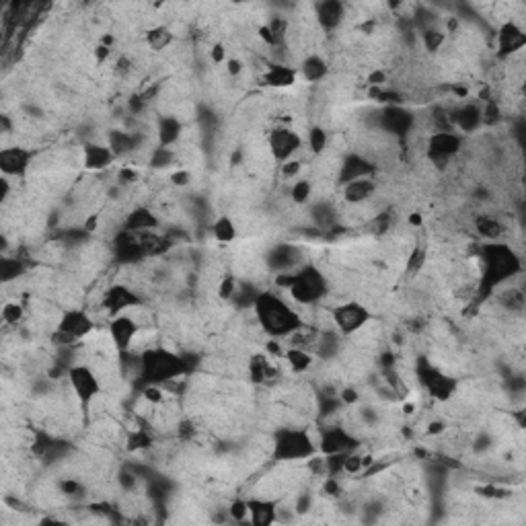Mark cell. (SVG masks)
I'll return each instance as SVG.
<instances>
[{
	"label": "cell",
	"mask_w": 526,
	"mask_h": 526,
	"mask_svg": "<svg viewBox=\"0 0 526 526\" xmlns=\"http://www.w3.org/2000/svg\"><path fill=\"white\" fill-rule=\"evenodd\" d=\"M234 294H236V284H234L233 278H231V275L222 278V282H220V286H218V296H220L222 300H229V298H233Z\"/></svg>",
	"instance_id": "b9f144b4"
},
{
	"label": "cell",
	"mask_w": 526,
	"mask_h": 526,
	"mask_svg": "<svg viewBox=\"0 0 526 526\" xmlns=\"http://www.w3.org/2000/svg\"><path fill=\"white\" fill-rule=\"evenodd\" d=\"M374 171H376V167L364 156L348 155L344 158V163L339 165V183L346 185V183L362 179V177H372Z\"/></svg>",
	"instance_id": "e0dca14e"
},
{
	"label": "cell",
	"mask_w": 526,
	"mask_h": 526,
	"mask_svg": "<svg viewBox=\"0 0 526 526\" xmlns=\"http://www.w3.org/2000/svg\"><path fill=\"white\" fill-rule=\"evenodd\" d=\"M171 181H173V185H177V187H185V185H190L192 175H190V171H177V173L171 175Z\"/></svg>",
	"instance_id": "ee69618b"
},
{
	"label": "cell",
	"mask_w": 526,
	"mask_h": 526,
	"mask_svg": "<svg viewBox=\"0 0 526 526\" xmlns=\"http://www.w3.org/2000/svg\"><path fill=\"white\" fill-rule=\"evenodd\" d=\"M210 233L216 239V243H220V245H229V243H233L234 239H236V224H234V220L229 214H220L218 218H214V222H212V226H210Z\"/></svg>",
	"instance_id": "484cf974"
},
{
	"label": "cell",
	"mask_w": 526,
	"mask_h": 526,
	"mask_svg": "<svg viewBox=\"0 0 526 526\" xmlns=\"http://www.w3.org/2000/svg\"><path fill=\"white\" fill-rule=\"evenodd\" d=\"M426 259H428V253H426V249H424V247H415V249H411L410 259H407V272L410 273L420 272V270L424 268Z\"/></svg>",
	"instance_id": "8d00e7d4"
},
{
	"label": "cell",
	"mask_w": 526,
	"mask_h": 526,
	"mask_svg": "<svg viewBox=\"0 0 526 526\" xmlns=\"http://www.w3.org/2000/svg\"><path fill=\"white\" fill-rule=\"evenodd\" d=\"M526 43V33L522 27H518L514 21H508L500 27V33H498V48H500V54L504 56H512L514 52H520Z\"/></svg>",
	"instance_id": "ac0fdd59"
},
{
	"label": "cell",
	"mask_w": 526,
	"mask_h": 526,
	"mask_svg": "<svg viewBox=\"0 0 526 526\" xmlns=\"http://www.w3.org/2000/svg\"><path fill=\"white\" fill-rule=\"evenodd\" d=\"M116 160V153L111 150V146H103V144H87L82 148V165L87 169H93V171H101V169H107L111 163Z\"/></svg>",
	"instance_id": "44dd1931"
},
{
	"label": "cell",
	"mask_w": 526,
	"mask_h": 526,
	"mask_svg": "<svg viewBox=\"0 0 526 526\" xmlns=\"http://www.w3.org/2000/svg\"><path fill=\"white\" fill-rule=\"evenodd\" d=\"M300 72H302V77L307 78L309 82H319V80H323V78L329 75V66H327V62L321 58V56L311 54V56H307V58L302 60Z\"/></svg>",
	"instance_id": "4316f807"
},
{
	"label": "cell",
	"mask_w": 526,
	"mask_h": 526,
	"mask_svg": "<svg viewBox=\"0 0 526 526\" xmlns=\"http://www.w3.org/2000/svg\"><path fill=\"white\" fill-rule=\"evenodd\" d=\"M181 130H183V124L173 116H167L160 119L158 124V140H160V146H173L177 140L181 138Z\"/></svg>",
	"instance_id": "83f0119b"
},
{
	"label": "cell",
	"mask_w": 526,
	"mask_h": 526,
	"mask_svg": "<svg viewBox=\"0 0 526 526\" xmlns=\"http://www.w3.org/2000/svg\"><path fill=\"white\" fill-rule=\"evenodd\" d=\"M286 290L298 305L309 307V305H317L319 300L327 296L329 280L321 273L319 268L305 265V268H298L296 272H290V284Z\"/></svg>",
	"instance_id": "277c9868"
},
{
	"label": "cell",
	"mask_w": 526,
	"mask_h": 526,
	"mask_svg": "<svg viewBox=\"0 0 526 526\" xmlns=\"http://www.w3.org/2000/svg\"><path fill=\"white\" fill-rule=\"evenodd\" d=\"M500 302L510 309V311H522V307H525V294L520 292V290H516V288H510L504 294H500Z\"/></svg>",
	"instance_id": "d6a6232c"
},
{
	"label": "cell",
	"mask_w": 526,
	"mask_h": 526,
	"mask_svg": "<svg viewBox=\"0 0 526 526\" xmlns=\"http://www.w3.org/2000/svg\"><path fill=\"white\" fill-rule=\"evenodd\" d=\"M171 160H173V150L169 146H158L150 156L153 167H167V165H171Z\"/></svg>",
	"instance_id": "f35d334b"
},
{
	"label": "cell",
	"mask_w": 526,
	"mask_h": 526,
	"mask_svg": "<svg viewBox=\"0 0 526 526\" xmlns=\"http://www.w3.org/2000/svg\"><path fill=\"white\" fill-rule=\"evenodd\" d=\"M138 333H140V323L130 312L116 314L109 323V337L119 354L132 350V344L138 337Z\"/></svg>",
	"instance_id": "7c38bea8"
},
{
	"label": "cell",
	"mask_w": 526,
	"mask_h": 526,
	"mask_svg": "<svg viewBox=\"0 0 526 526\" xmlns=\"http://www.w3.org/2000/svg\"><path fill=\"white\" fill-rule=\"evenodd\" d=\"M284 358L288 360V364H290V368L294 372H307L312 366L311 350H305V348L290 346L288 350L284 351Z\"/></svg>",
	"instance_id": "f546056e"
},
{
	"label": "cell",
	"mask_w": 526,
	"mask_h": 526,
	"mask_svg": "<svg viewBox=\"0 0 526 526\" xmlns=\"http://www.w3.org/2000/svg\"><path fill=\"white\" fill-rule=\"evenodd\" d=\"M332 319L335 329H339L341 335H354L362 327L368 325L371 321V311L358 302V300H346L341 305H337L332 311Z\"/></svg>",
	"instance_id": "52a82bcc"
},
{
	"label": "cell",
	"mask_w": 526,
	"mask_h": 526,
	"mask_svg": "<svg viewBox=\"0 0 526 526\" xmlns=\"http://www.w3.org/2000/svg\"><path fill=\"white\" fill-rule=\"evenodd\" d=\"M95 329V321L80 309H72V311L62 312L56 327V337L62 339V344H75L78 339H82L84 335Z\"/></svg>",
	"instance_id": "ba28073f"
},
{
	"label": "cell",
	"mask_w": 526,
	"mask_h": 526,
	"mask_svg": "<svg viewBox=\"0 0 526 526\" xmlns=\"http://www.w3.org/2000/svg\"><path fill=\"white\" fill-rule=\"evenodd\" d=\"M117 179H119V183H134L138 179V173L132 167H121L117 173Z\"/></svg>",
	"instance_id": "7bdbcfd3"
},
{
	"label": "cell",
	"mask_w": 526,
	"mask_h": 526,
	"mask_svg": "<svg viewBox=\"0 0 526 526\" xmlns=\"http://www.w3.org/2000/svg\"><path fill=\"white\" fill-rule=\"evenodd\" d=\"M150 444H153V436H150L146 429L142 428L132 429L130 436H128V450H132V452L148 449Z\"/></svg>",
	"instance_id": "1f68e13d"
},
{
	"label": "cell",
	"mask_w": 526,
	"mask_h": 526,
	"mask_svg": "<svg viewBox=\"0 0 526 526\" xmlns=\"http://www.w3.org/2000/svg\"><path fill=\"white\" fill-rule=\"evenodd\" d=\"M298 78V70L288 66V64H282V62H273L268 64V68L263 70V82L268 87L273 89H286V87H292Z\"/></svg>",
	"instance_id": "ffe728a7"
},
{
	"label": "cell",
	"mask_w": 526,
	"mask_h": 526,
	"mask_svg": "<svg viewBox=\"0 0 526 526\" xmlns=\"http://www.w3.org/2000/svg\"><path fill=\"white\" fill-rule=\"evenodd\" d=\"M31 150L23 148V146H9L0 150V169L4 177H19L29 169L31 163Z\"/></svg>",
	"instance_id": "2e32d148"
},
{
	"label": "cell",
	"mask_w": 526,
	"mask_h": 526,
	"mask_svg": "<svg viewBox=\"0 0 526 526\" xmlns=\"http://www.w3.org/2000/svg\"><path fill=\"white\" fill-rule=\"evenodd\" d=\"M374 192H376L374 177H362V179H356V181H350L344 185V197L350 204H362L368 197H372Z\"/></svg>",
	"instance_id": "603a6c76"
},
{
	"label": "cell",
	"mask_w": 526,
	"mask_h": 526,
	"mask_svg": "<svg viewBox=\"0 0 526 526\" xmlns=\"http://www.w3.org/2000/svg\"><path fill=\"white\" fill-rule=\"evenodd\" d=\"M341 399H344L346 403H356V401H358V393L354 389H344L341 390Z\"/></svg>",
	"instance_id": "681fc988"
},
{
	"label": "cell",
	"mask_w": 526,
	"mask_h": 526,
	"mask_svg": "<svg viewBox=\"0 0 526 526\" xmlns=\"http://www.w3.org/2000/svg\"><path fill=\"white\" fill-rule=\"evenodd\" d=\"M300 169H302V163L298 158H290V160L280 165V171L286 179H296V175L300 173Z\"/></svg>",
	"instance_id": "60d3db41"
},
{
	"label": "cell",
	"mask_w": 526,
	"mask_h": 526,
	"mask_svg": "<svg viewBox=\"0 0 526 526\" xmlns=\"http://www.w3.org/2000/svg\"><path fill=\"white\" fill-rule=\"evenodd\" d=\"M475 226H477V233L481 234L483 239H489V241L500 239L502 233H504V226L493 216H479L477 222H475Z\"/></svg>",
	"instance_id": "4dcf8cb0"
},
{
	"label": "cell",
	"mask_w": 526,
	"mask_h": 526,
	"mask_svg": "<svg viewBox=\"0 0 526 526\" xmlns=\"http://www.w3.org/2000/svg\"><path fill=\"white\" fill-rule=\"evenodd\" d=\"M383 124L393 134H405V132H410L413 117L399 107H389L383 111Z\"/></svg>",
	"instance_id": "d4e9b609"
},
{
	"label": "cell",
	"mask_w": 526,
	"mask_h": 526,
	"mask_svg": "<svg viewBox=\"0 0 526 526\" xmlns=\"http://www.w3.org/2000/svg\"><path fill=\"white\" fill-rule=\"evenodd\" d=\"M314 11H317V21L325 27V29H335L341 21H344V11H346V6L341 4V2H321V4H317L314 6Z\"/></svg>",
	"instance_id": "cb8c5ba5"
},
{
	"label": "cell",
	"mask_w": 526,
	"mask_h": 526,
	"mask_svg": "<svg viewBox=\"0 0 526 526\" xmlns=\"http://www.w3.org/2000/svg\"><path fill=\"white\" fill-rule=\"evenodd\" d=\"M442 43H444V33L442 31H438V29H426L424 31V45H426V50L428 52H438L440 48H442Z\"/></svg>",
	"instance_id": "d590c367"
},
{
	"label": "cell",
	"mask_w": 526,
	"mask_h": 526,
	"mask_svg": "<svg viewBox=\"0 0 526 526\" xmlns=\"http://www.w3.org/2000/svg\"><path fill=\"white\" fill-rule=\"evenodd\" d=\"M158 224H160V220L156 218L155 212H150V210L144 208V206H138V208H134L130 214L126 216V220H124V231H130V233L136 234H146L153 233L155 229H158Z\"/></svg>",
	"instance_id": "d6986e66"
},
{
	"label": "cell",
	"mask_w": 526,
	"mask_h": 526,
	"mask_svg": "<svg viewBox=\"0 0 526 526\" xmlns=\"http://www.w3.org/2000/svg\"><path fill=\"white\" fill-rule=\"evenodd\" d=\"M452 121L456 126V130L463 132H475L481 124H483V114L481 107H477L475 103H465L463 107H459L452 116Z\"/></svg>",
	"instance_id": "7402d4cb"
},
{
	"label": "cell",
	"mask_w": 526,
	"mask_h": 526,
	"mask_svg": "<svg viewBox=\"0 0 526 526\" xmlns=\"http://www.w3.org/2000/svg\"><path fill=\"white\" fill-rule=\"evenodd\" d=\"M268 146H270V155L273 160L282 165L290 158H296V153L302 148V138L294 130L278 128L268 136Z\"/></svg>",
	"instance_id": "8fae6325"
},
{
	"label": "cell",
	"mask_w": 526,
	"mask_h": 526,
	"mask_svg": "<svg viewBox=\"0 0 526 526\" xmlns=\"http://www.w3.org/2000/svg\"><path fill=\"white\" fill-rule=\"evenodd\" d=\"M319 449L323 450L325 456L327 454H339V452H351V450L358 449V440L346 428L332 426V428L323 432Z\"/></svg>",
	"instance_id": "9a60e30c"
},
{
	"label": "cell",
	"mask_w": 526,
	"mask_h": 526,
	"mask_svg": "<svg viewBox=\"0 0 526 526\" xmlns=\"http://www.w3.org/2000/svg\"><path fill=\"white\" fill-rule=\"evenodd\" d=\"M417 376H420V383L426 387V390L438 401H449L459 389V383L452 376L444 374L440 368H436L432 364H422L417 368Z\"/></svg>",
	"instance_id": "9c48e42d"
},
{
	"label": "cell",
	"mask_w": 526,
	"mask_h": 526,
	"mask_svg": "<svg viewBox=\"0 0 526 526\" xmlns=\"http://www.w3.org/2000/svg\"><path fill=\"white\" fill-rule=\"evenodd\" d=\"M461 134H456L454 130H438L428 138V158L436 167H442V163H449L461 150Z\"/></svg>",
	"instance_id": "30bf717a"
},
{
	"label": "cell",
	"mask_w": 526,
	"mask_h": 526,
	"mask_svg": "<svg viewBox=\"0 0 526 526\" xmlns=\"http://www.w3.org/2000/svg\"><path fill=\"white\" fill-rule=\"evenodd\" d=\"M140 296H138L130 286L126 284H116L111 286L107 292H105V298H103V307L107 309V312H111L114 317L116 314H121V312L132 311V309H138L140 307Z\"/></svg>",
	"instance_id": "4fadbf2b"
},
{
	"label": "cell",
	"mask_w": 526,
	"mask_h": 526,
	"mask_svg": "<svg viewBox=\"0 0 526 526\" xmlns=\"http://www.w3.org/2000/svg\"><path fill=\"white\" fill-rule=\"evenodd\" d=\"M173 41H175V35L167 25H156L153 29H148V33H146V43L153 52H163Z\"/></svg>",
	"instance_id": "f1b7e54d"
},
{
	"label": "cell",
	"mask_w": 526,
	"mask_h": 526,
	"mask_svg": "<svg viewBox=\"0 0 526 526\" xmlns=\"http://www.w3.org/2000/svg\"><path fill=\"white\" fill-rule=\"evenodd\" d=\"M312 185L311 181L307 179H294L292 190H290V197H292L296 204H305L309 197H311Z\"/></svg>",
	"instance_id": "836d02e7"
},
{
	"label": "cell",
	"mask_w": 526,
	"mask_h": 526,
	"mask_svg": "<svg viewBox=\"0 0 526 526\" xmlns=\"http://www.w3.org/2000/svg\"><path fill=\"white\" fill-rule=\"evenodd\" d=\"M187 372L183 356L167 348H148L140 354V376L144 385H167L181 378Z\"/></svg>",
	"instance_id": "7a4b0ae2"
},
{
	"label": "cell",
	"mask_w": 526,
	"mask_h": 526,
	"mask_svg": "<svg viewBox=\"0 0 526 526\" xmlns=\"http://www.w3.org/2000/svg\"><path fill=\"white\" fill-rule=\"evenodd\" d=\"M66 376H68V385L78 399V403L84 410H89L93 405V401H97L101 389H103L97 372L87 364H75L66 371Z\"/></svg>",
	"instance_id": "8992f818"
},
{
	"label": "cell",
	"mask_w": 526,
	"mask_h": 526,
	"mask_svg": "<svg viewBox=\"0 0 526 526\" xmlns=\"http://www.w3.org/2000/svg\"><path fill=\"white\" fill-rule=\"evenodd\" d=\"M226 70H229V75H231V77H239V75L243 72V64H241V60H236V58L226 60Z\"/></svg>",
	"instance_id": "bcb514c9"
},
{
	"label": "cell",
	"mask_w": 526,
	"mask_h": 526,
	"mask_svg": "<svg viewBox=\"0 0 526 526\" xmlns=\"http://www.w3.org/2000/svg\"><path fill=\"white\" fill-rule=\"evenodd\" d=\"M231 518L236 520V522H245V520H249V512H247V500L243 502V500H239V502H233L231 504Z\"/></svg>",
	"instance_id": "ab89813d"
},
{
	"label": "cell",
	"mask_w": 526,
	"mask_h": 526,
	"mask_svg": "<svg viewBox=\"0 0 526 526\" xmlns=\"http://www.w3.org/2000/svg\"><path fill=\"white\" fill-rule=\"evenodd\" d=\"M23 307L17 305V302H6L4 307H2V319H4V323H9V325H17L21 319H23Z\"/></svg>",
	"instance_id": "74e56055"
},
{
	"label": "cell",
	"mask_w": 526,
	"mask_h": 526,
	"mask_svg": "<svg viewBox=\"0 0 526 526\" xmlns=\"http://www.w3.org/2000/svg\"><path fill=\"white\" fill-rule=\"evenodd\" d=\"M247 512H249V522L253 526H270L278 522L280 500L278 498H249Z\"/></svg>",
	"instance_id": "5bb4252c"
},
{
	"label": "cell",
	"mask_w": 526,
	"mask_h": 526,
	"mask_svg": "<svg viewBox=\"0 0 526 526\" xmlns=\"http://www.w3.org/2000/svg\"><path fill=\"white\" fill-rule=\"evenodd\" d=\"M422 222H424V218H422V214H411L410 216V224L411 226H422Z\"/></svg>",
	"instance_id": "f907efd6"
},
{
	"label": "cell",
	"mask_w": 526,
	"mask_h": 526,
	"mask_svg": "<svg viewBox=\"0 0 526 526\" xmlns=\"http://www.w3.org/2000/svg\"><path fill=\"white\" fill-rule=\"evenodd\" d=\"M210 56H212V60H214V62H224V60H226V52H224V48H222V45L218 43V45H214V48H212V54H210Z\"/></svg>",
	"instance_id": "7dc6e473"
},
{
	"label": "cell",
	"mask_w": 526,
	"mask_h": 526,
	"mask_svg": "<svg viewBox=\"0 0 526 526\" xmlns=\"http://www.w3.org/2000/svg\"><path fill=\"white\" fill-rule=\"evenodd\" d=\"M109 56H111V48L99 41V45L95 48V58H97L99 64H101V62H105V60L109 58Z\"/></svg>",
	"instance_id": "f6af8a7d"
},
{
	"label": "cell",
	"mask_w": 526,
	"mask_h": 526,
	"mask_svg": "<svg viewBox=\"0 0 526 526\" xmlns=\"http://www.w3.org/2000/svg\"><path fill=\"white\" fill-rule=\"evenodd\" d=\"M446 428V424L444 422H432L428 426V434L429 436H436V434H442Z\"/></svg>",
	"instance_id": "c3c4849f"
},
{
	"label": "cell",
	"mask_w": 526,
	"mask_h": 526,
	"mask_svg": "<svg viewBox=\"0 0 526 526\" xmlns=\"http://www.w3.org/2000/svg\"><path fill=\"white\" fill-rule=\"evenodd\" d=\"M317 442L307 428H280L273 434L272 456L280 463H300L317 454Z\"/></svg>",
	"instance_id": "3957f363"
},
{
	"label": "cell",
	"mask_w": 526,
	"mask_h": 526,
	"mask_svg": "<svg viewBox=\"0 0 526 526\" xmlns=\"http://www.w3.org/2000/svg\"><path fill=\"white\" fill-rule=\"evenodd\" d=\"M483 265H486V280L489 286H495L508 280L512 273L518 270V257L508 245H488L483 249Z\"/></svg>",
	"instance_id": "5b68a950"
},
{
	"label": "cell",
	"mask_w": 526,
	"mask_h": 526,
	"mask_svg": "<svg viewBox=\"0 0 526 526\" xmlns=\"http://www.w3.org/2000/svg\"><path fill=\"white\" fill-rule=\"evenodd\" d=\"M253 309L259 319V325L268 335H272L273 339H280V337L288 339L294 332H298L305 325L300 314L278 294H257L253 300Z\"/></svg>",
	"instance_id": "6da1fadb"
},
{
	"label": "cell",
	"mask_w": 526,
	"mask_h": 526,
	"mask_svg": "<svg viewBox=\"0 0 526 526\" xmlns=\"http://www.w3.org/2000/svg\"><path fill=\"white\" fill-rule=\"evenodd\" d=\"M327 146V132L323 128H312L309 134V148L314 155H321Z\"/></svg>",
	"instance_id": "e575fe53"
}]
</instances>
